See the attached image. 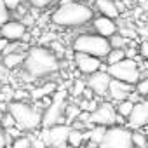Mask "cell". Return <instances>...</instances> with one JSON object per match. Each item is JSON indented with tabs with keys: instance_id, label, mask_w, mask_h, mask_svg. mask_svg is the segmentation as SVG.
Instances as JSON below:
<instances>
[{
	"instance_id": "cell-1",
	"label": "cell",
	"mask_w": 148,
	"mask_h": 148,
	"mask_svg": "<svg viewBox=\"0 0 148 148\" xmlns=\"http://www.w3.org/2000/svg\"><path fill=\"white\" fill-rule=\"evenodd\" d=\"M21 79L25 82H35L44 77H51L59 71V58L44 45L28 47L25 63L21 66Z\"/></svg>"
},
{
	"instance_id": "cell-2",
	"label": "cell",
	"mask_w": 148,
	"mask_h": 148,
	"mask_svg": "<svg viewBox=\"0 0 148 148\" xmlns=\"http://www.w3.org/2000/svg\"><path fill=\"white\" fill-rule=\"evenodd\" d=\"M92 18V5L80 0H70L66 4H59V7L51 14V23L58 28H80L91 23Z\"/></svg>"
},
{
	"instance_id": "cell-3",
	"label": "cell",
	"mask_w": 148,
	"mask_h": 148,
	"mask_svg": "<svg viewBox=\"0 0 148 148\" xmlns=\"http://www.w3.org/2000/svg\"><path fill=\"white\" fill-rule=\"evenodd\" d=\"M7 112L14 117L16 125L21 127L26 132H35L42 127V110H38L35 105H30L28 101L12 99L7 103Z\"/></svg>"
},
{
	"instance_id": "cell-4",
	"label": "cell",
	"mask_w": 148,
	"mask_h": 148,
	"mask_svg": "<svg viewBox=\"0 0 148 148\" xmlns=\"http://www.w3.org/2000/svg\"><path fill=\"white\" fill-rule=\"evenodd\" d=\"M112 44L108 37H103L99 33H79L71 42V51L75 52H86V54H92L96 58L105 59L106 54L110 52Z\"/></svg>"
},
{
	"instance_id": "cell-5",
	"label": "cell",
	"mask_w": 148,
	"mask_h": 148,
	"mask_svg": "<svg viewBox=\"0 0 148 148\" xmlns=\"http://www.w3.org/2000/svg\"><path fill=\"white\" fill-rule=\"evenodd\" d=\"M106 71L113 79H119V80H124V82H129V84H136L141 77V68L138 64V61L134 58H124L113 64H106Z\"/></svg>"
},
{
	"instance_id": "cell-6",
	"label": "cell",
	"mask_w": 148,
	"mask_h": 148,
	"mask_svg": "<svg viewBox=\"0 0 148 148\" xmlns=\"http://www.w3.org/2000/svg\"><path fill=\"white\" fill-rule=\"evenodd\" d=\"M99 146H103V148H131L132 146V129H129L124 124L108 125Z\"/></svg>"
},
{
	"instance_id": "cell-7",
	"label": "cell",
	"mask_w": 148,
	"mask_h": 148,
	"mask_svg": "<svg viewBox=\"0 0 148 148\" xmlns=\"http://www.w3.org/2000/svg\"><path fill=\"white\" fill-rule=\"evenodd\" d=\"M66 92L56 91L52 94V101L51 105L44 110L42 113V127H51L54 124H63L66 122L64 119V108H66ZM68 124V122H66Z\"/></svg>"
},
{
	"instance_id": "cell-8",
	"label": "cell",
	"mask_w": 148,
	"mask_h": 148,
	"mask_svg": "<svg viewBox=\"0 0 148 148\" xmlns=\"http://www.w3.org/2000/svg\"><path fill=\"white\" fill-rule=\"evenodd\" d=\"M71 131V124H54L51 127H42V134H35L37 136H42L45 139L47 145H52V146H66L68 145V134Z\"/></svg>"
},
{
	"instance_id": "cell-9",
	"label": "cell",
	"mask_w": 148,
	"mask_h": 148,
	"mask_svg": "<svg viewBox=\"0 0 148 148\" xmlns=\"http://www.w3.org/2000/svg\"><path fill=\"white\" fill-rule=\"evenodd\" d=\"M91 124L113 125L117 124V108L112 101H99L94 112H91Z\"/></svg>"
},
{
	"instance_id": "cell-10",
	"label": "cell",
	"mask_w": 148,
	"mask_h": 148,
	"mask_svg": "<svg viewBox=\"0 0 148 148\" xmlns=\"http://www.w3.org/2000/svg\"><path fill=\"white\" fill-rule=\"evenodd\" d=\"M73 64H75V68L82 75H91V73L105 68L101 58H96V56L86 54V52H75V51H73Z\"/></svg>"
},
{
	"instance_id": "cell-11",
	"label": "cell",
	"mask_w": 148,
	"mask_h": 148,
	"mask_svg": "<svg viewBox=\"0 0 148 148\" xmlns=\"http://www.w3.org/2000/svg\"><path fill=\"white\" fill-rule=\"evenodd\" d=\"M87 86L94 91V94L98 98H106L108 96V86H110V80H112V75L106 71V68L103 70H98L91 75H87Z\"/></svg>"
},
{
	"instance_id": "cell-12",
	"label": "cell",
	"mask_w": 148,
	"mask_h": 148,
	"mask_svg": "<svg viewBox=\"0 0 148 148\" xmlns=\"http://www.w3.org/2000/svg\"><path fill=\"white\" fill-rule=\"evenodd\" d=\"M26 32H28V26L21 19H9L7 23H4L2 26H0V37L7 38L9 42L23 40Z\"/></svg>"
},
{
	"instance_id": "cell-13",
	"label": "cell",
	"mask_w": 148,
	"mask_h": 148,
	"mask_svg": "<svg viewBox=\"0 0 148 148\" xmlns=\"http://www.w3.org/2000/svg\"><path fill=\"white\" fill-rule=\"evenodd\" d=\"M125 125L129 129H132V131L134 129H143V127L148 125V106L145 105L143 99L138 101V103H134V108H132L131 115L127 117Z\"/></svg>"
},
{
	"instance_id": "cell-14",
	"label": "cell",
	"mask_w": 148,
	"mask_h": 148,
	"mask_svg": "<svg viewBox=\"0 0 148 148\" xmlns=\"http://www.w3.org/2000/svg\"><path fill=\"white\" fill-rule=\"evenodd\" d=\"M91 25H92V30L96 33H99L103 37H108V38L119 32V23L113 18H108V16H103V14L92 18Z\"/></svg>"
},
{
	"instance_id": "cell-15",
	"label": "cell",
	"mask_w": 148,
	"mask_h": 148,
	"mask_svg": "<svg viewBox=\"0 0 148 148\" xmlns=\"http://www.w3.org/2000/svg\"><path fill=\"white\" fill-rule=\"evenodd\" d=\"M134 89V86L132 84H129V82H124V80H119V79H113L112 77V80H110V86H108V98L113 101V103H117V101H120V99H125L129 94H131V91Z\"/></svg>"
},
{
	"instance_id": "cell-16",
	"label": "cell",
	"mask_w": 148,
	"mask_h": 148,
	"mask_svg": "<svg viewBox=\"0 0 148 148\" xmlns=\"http://www.w3.org/2000/svg\"><path fill=\"white\" fill-rule=\"evenodd\" d=\"M92 5H94V11H98L103 16L113 18V19H117L120 16V9L115 0H94Z\"/></svg>"
},
{
	"instance_id": "cell-17",
	"label": "cell",
	"mask_w": 148,
	"mask_h": 148,
	"mask_svg": "<svg viewBox=\"0 0 148 148\" xmlns=\"http://www.w3.org/2000/svg\"><path fill=\"white\" fill-rule=\"evenodd\" d=\"M25 58H26V52H23V51L9 52V54H4L2 56V64H4L5 70H18V68L23 66Z\"/></svg>"
},
{
	"instance_id": "cell-18",
	"label": "cell",
	"mask_w": 148,
	"mask_h": 148,
	"mask_svg": "<svg viewBox=\"0 0 148 148\" xmlns=\"http://www.w3.org/2000/svg\"><path fill=\"white\" fill-rule=\"evenodd\" d=\"M105 132H106V125H99V124H92V127L89 131H86V139L87 141V146H99L103 138H105Z\"/></svg>"
},
{
	"instance_id": "cell-19",
	"label": "cell",
	"mask_w": 148,
	"mask_h": 148,
	"mask_svg": "<svg viewBox=\"0 0 148 148\" xmlns=\"http://www.w3.org/2000/svg\"><path fill=\"white\" fill-rule=\"evenodd\" d=\"M56 91H58V84H56V82H45V84L35 87V89L30 92V98H32L33 101H37V99H42V98H45V96H52Z\"/></svg>"
},
{
	"instance_id": "cell-20",
	"label": "cell",
	"mask_w": 148,
	"mask_h": 148,
	"mask_svg": "<svg viewBox=\"0 0 148 148\" xmlns=\"http://www.w3.org/2000/svg\"><path fill=\"white\" fill-rule=\"evenodd\" d=\"M84 139H86L84 131L71 125V131H70V134H68V145H70V146H80V145H84Z\"/></svg>"
},
{
	"instance_id": "cell-21",
	"label": "cell",
	"mask_w": 148,
	"mask_h": 148,
	"mask_svg": "<svg viewBox=\"0 0 148 148\" xmlns=\"http://www.w3.org/2000/svg\"><path fill=\"white\" fill-rule=\"evenodd\" d=\"M115 108H117V113H119V115H122V117H125V119H127V117L131 115L132 108H134V103H132L129 98H125V99H120V101H117Z\"/></svg>"
},
{
	"instance_id": "cell-22",
	"label": "cell",
	"mask_w": 148,
	"mask_h": 148,
	"mask_svg": "<svg viewBox=\"0 0 148 148\" xmlns=\"http://www.w3.org/2000/svg\"><path fill=\"white\" fill-rule=\"evenodd\" d=\"M132 146L146 148L148 146V134L143 132L141 129H134L132 131Z\"/></svg>"
},
{
	"instance_id": "cell-23",
	"label": "cell",
	"mask_w": 148,
	"mask_h": 148,
	"mask_svg": "<svg viewBox=\"0 0 148 148\" xmlns=\"http://www.w3.org/2000/svg\"><path fill=\"white\" fill-rule=\"evenodd\" d=\"M124 58H125V51H124V49L112 47L110 52L106 54L105 61H106V64H113V63H117V61H120V59H124Z\"/></svg>"
},
{
	"instance_id": "cell-24",
	"label": "cell",
	"mask_w": 148,
	"mask_h": 148,
	"mask_svg": "<svg viewBox=\"0 0 148 148\" xmlns=\"http://www.w3.org/2000/svg\"><path fill=\"white\" fill-rule=\"evenodd\" d=\"M79 113H80V106H79V105H73V103L66 105V108H64V119H66L68 124H73V122H75L77 117H79Z\"/></svg>"
},
{
	"instance_id": "cell-25",
	"label": "cell",
	"mask_w": 148,
	"mask_h": 148,
	"mask_svg": "<svg viewBox=\"0 0 148 148\" xmlns=\"http://www.w3.org/2000/svg\"><path fill=\"white\" fill-rule=\"evenodd\" d=\"M110 44H112V47H119V49H125L127 45H131V38H127V37H124L122 33H115V35H112L110 37Z\"/></svg>"
},
{
	"instance_id": "cell-26",
	"label": "cell",
	"mask_w": 148,
	"mask_h": 148,
	"mask_svg": "<svg viewBox=\"0 0 148 148\" xmlns=\"http://www.w3.org/2000/svg\"><path fill=\"white\" fill-rule=\"evenodd\" d=\"M12 146L14 148H32L33 146V139L32 134H21L16 139H12Z\"/></svg>"
},
{
	"instance_id": "cell-27",
	"label": "cell",
	"mask_w": 148,
	"mask_h": 148,
	"mask_svg": "<svg viewBox=\"0 0 148 148\" xmlns=\"http://www.w3.org/2000/svg\"><path fill=\"white\" fill-rule=\"evenodd\" d=\"M86 87H87V80L77 79L75 82H73V86H71L70 92H71V96H73V98H82V92H84V89H86Z\"/></svg>"
},
{
	"instance_id": "cell-28",
	"label": "cell",
	"mask_w": 148,
	"mask_h": 148,
	"mask_svg": "<svg viewBox=\"0 0 148 148\" xmlns=\"http://www.w3.org/2000/svg\"><path fill=\"white\" fill-rule=\"evenodd\" d=\"M134 91L145 99V98H148V77H141L136 84H134Z\"/></svg>"
},
{
	"instance_id": "cell-29",
	"label": "cell",
	"mask_w": 148,
	"mask_h": 148,
	"mask_svg": "<svg viewBox=\"0 0 148 148\" xmlns=\"http://www.w3.org/2000/svg\"><path fill=\"white\" fill-rule=\"evenodd\" d=\"M11 11L7 9V5H5V0H0V26H2L4 23H7L9 19H11Z\"/></svg>"
},
{
	"instance_id": "cell-30",
	"label": "cell",
	"mask_w": 148,
	"mask_h": 148,
	"mask_svg": "<svg viewBox=\"0 0 148 148\" xmlns=\"http://www.w3.org/2000/svg\"><path fill=\"white\" fill-rule=\"evenodd\" d=\"M56 0H28V4L33 7V9H45L49 5H52Z\"/></svg>"
},
{
	"instance_id": "cell-31",
	"label": "cell",
	"mask_w": 148,
	"mask_h": 148,
	"mask_svg": "<svg viewBox=\"0 0 148 148\" xmlns=\"http://www.w3.org/2000/svg\"><path fill=\"white\" fill-rule=\"evenodd\" d=\"M0 124H2V127H4V129H9V127L16 125V120H14V117H12L9 112H5V113H4V117L0 119Z\"/></svg>"
},
{
	"instance_id": "cell-32",
	"label": "cell",
	"mask_w": 148,
	"mask_h": 148,
	"mask_svg": "<svg viewBox=\"0 0 148 148\" xmlns=\"http://www.w3.org/2000/svg\"><path fill=\"white\" fill-rule=\"evenodd\" d=\"M138 51H139L141 59H145V61L148 63V40H143V42L138 45Z\"/></svg>"
},
{
	"instance_id": "cell-33",
	"label": "cell",
	"mask_w": 148,
	"mask_h": 148,
	"mask_svg": "<svg viewBox=\"0 0 148 148\" xmlns=\"http://www.w3.org/2000/svg\"><path fill=\"white\" fill-rule=\"evenodd\" d=\"M14 99H19V101H28V99H32V98H30V92H26V91L19 89V91H14Z\"/></svg>"
},
{
	"instance_id": "cell-34",
	"label": "cell",
	"mask_w": 148,
	"mask_h": 148,
	"mask_svg": "<svg viewBox=\"0 0 148 148\" xmlns=\"http://www.w3.org/2000/svg\"><path fill=\"white\" fill-rule=\"evenodd\" d=\"M5 5H7V9H9L11 14H12V11L21 5V0H5Z\"/></svg>"
},
{
	"instance_id": "cell-35",
	"label": "cell",
	"mask_w": 148,
	"mask_h": 148,
	"mask_svg": "<svg viewBox=\"0 0 148 148\" xmlns=\"http://www.w3.org/2000/svg\"><path fill=\"white\" fill-rule=\"evenodd\" d=\"M2 146H7V138H5V129L0 124V148Z\"/></svg>"
},
{
	"instance_id": "cell-36",
	"label": "cell",
	"mask_w": 148,
	"mask_h": 148,
	"mask_svg": "<svg viewBox=\"0 0 148 148\" xmlns=\"http://www.w3.org/2000/svg\"><path fill=\"white\" fill-rule=\"evenodd\" d=\"M7 38H4V37H0V56H2V52H4V49H5V45H7Z\"/></svg>"
},
{
	"instance_id": "cell-37",
	"label": "cell",
	"mask_w": 148,
	"mask_h": 148,
	"mask_svg": "<svg viewBox=\"0 0 148 148\" xmlns=\"http://www.w3.org/2000/svg\"><path fill=\"white\" fill-rule=\"evenodd\" d=\"M80 2H86V4H89V5H92V4H94V0H80Z\"/></svg>"
},
{
	"instance_id": "cell-38",
	"label": "cell",
	"mask_w": 148,
	"mask_h": 148,
	"mask_svg": "<svg viewBox=\"0 0 148 148\" xmlns=\"http://www.w3.org/2000/svg\"><path fill=\"white\" fill-rule=\"evenodd\" d=\"M122 2H125V4H131V2H134V0H122Z\"/></svg>"
}]
</instances>
